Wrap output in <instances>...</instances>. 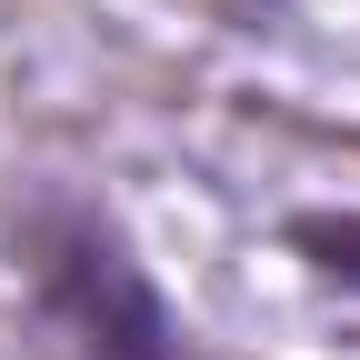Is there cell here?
Returning <instances> with one entry per match:
<instances>
[{"label":"cell","instance_id":"cell-1","mask_svg":"<svg viewBox=\"0 0 360 360\" xmlns=\"http://www.w3.org/2000/svg\"><path fill=\"white\" fill-rule=\"evenodd\" d=\"M30 250H40V310L70 360H191L170 300L150 290V270L101 210H51Z\"/></svg>","mask_w":360,"mask_h":360},{"label":"cell","instance_id":"cell-2","mask_svg":"<svg viewBox=\"0 0 360 360\" xmlns=\"http://www.w3.org/2000/svg\"><path fill=\"white\" fill-rule=\"evenodd\" d=\"M290 240H300L310 260H321L330 281H350V290H360V220H300Z\"/></svg>","mask_w":360,"mask_h":360}]
</instances>
